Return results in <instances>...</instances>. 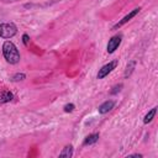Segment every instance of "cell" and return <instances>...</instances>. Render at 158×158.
Masks as SVG:
<instances>
[{
	"instance_id": "obj_1",
	"label": "cell",
	"mask_w": 158,
	"mask_h": 158,
	"mask_svg": "<svg viewBox=\"0 0 158 158\" xmlns=\"http://www.w3.org/2000/svg\"><path fill=\"white\" fill-rule=\"evenodd\" d=\"M2 54L5 59L10 64H16L20 62V53L16 48V46L11 41H5L2 44Z\"/></svg>"
},
{
	"instance_id": "obj_2",
	"label": "cell",
	"mask_w": 158,
	"mask_h": 158,
	"mask_svg": "<svg viewBox=\"0 0 158 158\" xmlns=\"http://www.w3.org/2000/svg\"><path fill=\"white\" fill-rule=\"evenodd\" d=\"M17 27L12 22H6L0 25V36L2 38H11L16 35Z\"/></svg>"
},
{
	"instance_id": "obj_3",
	"label": "cell",
	"mask_w": 158,
	"mask_h": 158,
	"mask_svg": "<svg viewBox=\"0 0 158 158\" xmlns=\"http://www.w3.org/2000/svg\"><path fill=\"white\" fill-rule=\"evenodd\" d=\"M117 65V60H112L107 64H105L104 67H101V69H99V73H98V79H102L105 78L109 73H111Z\"/></svg>"
},
{
	"instance_id": "obj_4",
	"label": "cell",
	"mask_w": 158,
	"mask_h": 158,
	"mask_svg": "<svg viewBox=\"0 0 158 158\" xmlns=\"http://www.w3.org/2000/svg\"><path fill=\"white\" fill-rule=\"evenodd\" d=\"M120 43H121V36H120V35L114 36V37L109 41V43H107V47H106L107 52H109V53H114V52L117 49V47L120 46Z\"/></svg>"
},
{
	"instance_id": "obj_5",
	"label": "cell",
	"mask_w": 158,
	"mask_h": 158,
	"mask_svg": "<svg viewBox=\"0 0 158 158\" xmlns=\"http://www.w3.org/2000/svg\"><path fill=\"white\" fill-rule=\"evenodd\" d=\"M139 10H141L139 7H137V9L132 10V11H131V12H130L128 15H126V16H125V17H123L122 20H120V21H118V22H117V23H116V25H115V26L112 27V30H117L118 27H121L122 25H125L126 22H128V21H130V20L132 19V17H135V16H136V15H137V14L139 12Z\"/></svg>"
},
{
	"instance_id": "obj_6",
	"label": "cell",
	"mask_w": 158,
	"mask_h": 158,
	"mask_svg": "<svg viewBox=\"0 0 158 158\" xmlns=\"http://www.w3.org/2000/svg\"><path fill=\"white\" fill-rule=\"evenodd\" d=\"M114 105H115V101L107 100V101H105L104 104H101V105L99 106V112H100V114H106V112H109V111L114 107Z\"/></svg>"
},
{
	"instance_id": "obj_7",
	"label": "cell",
	"mask_w": 158,
	"mask_h": 158,
	"mask_svg": "<svg viewBox=\"0 0 158 158\" xmlns=\"http://www.w3.org/2000/svg\"><path fill=\"white\" fill-rule=\"evenodd\" d=\"M12 98H14V95H12L10 91H7V90L1 91V93H0V104L9 102V101H11V100H12Z\"/></svg>"
},
{
	"instance_id": "obj_8",
	"label": "cell",
	"mask_w": 158,
	"mask_h": 158,
	"mask_svg": "<svg viewBox=\"0 0 158 158\" xmlns=\"http://www.w3.org/2000/svg\"><path fill=\"white\" fill-rule=\"evenodd\" d=\"M72 154H73V147L69 144V146H65L63 148V151L59 153V157H67V158H69V157H72Z\"/></svg>"
},
{
	"instance_id": "obj_9",
	"label": "cell",
	"mask_w": 158,
	"mask_h": 158,
	"mask_svg": "<svg viewBox=\"0 0 158 158\" xmlns=\"http://www.w3.org/2000/svg\"><path fill=\"white\" fill-rule=\"evenodd\" d=\"M98 138H99V135H98V133L89 135V136L84 139V144H85V146H88V144H93V143H95V142L98 141Z\"/></svg>"
},
{
	"instance_id": "obj_10",
	"label": "cell",
	"mask_w": 158,
	"mask_h": 158,
	"mask_svg": "<svg viewBox=\"0 0 158 158\" xmlns=\"http://www.w3.org/2000/svg\"><path fill=\"white\" fill-rule=\"evenodd\" d=\"M156 112H157V107H153L146 116H144V118H143V122L144 123H148V122H151L152 120H153V117H154V115H156Z\"/></svg>"
},
{
	"instance_id": "obj_11",
	"label": "cell",
	"mask_w": 158,
	"mask_h": 158,
	"mask_svg": "<svg viewBox=\"0 0 158 158\" xmlns=\"http://www.w3.org/2000/svg\"><path fill=\"white\" fill-rule=\"evenodd\" d=\"M135 65H136V63L132 60V62H130L128 64H127V67H126V72H125V77L127 78L128 75H131V73L133 72V68H135Z\"/></svg>"
},
{
	"instance_id": "obj_12",
	"label": "cell",
	"mask_w": 158,
	"mask_h": 158,
	"mask_svg": "<svg viewBox=\"0 0 158 158\" xmlns=\"http://www.w3.org/2000/svg\"><path fill=\"white\" fill-rule=\"evenodd\" d=\"M25 78H26L25 74H22V73H17V74H15V75L12 77V80H14V81H19V80H23Z\"/></svg>"
},
{
	"instance_id": "obj_13",
	"label": "cell",
	"mask_w": 158,
	"mask_h": 158,
	"mask_svg": "<svg viewBox=\"0 0 158 158\" xmlns=\"http://www.w3.org/2000/svg\"><path fill=\"white\" fill-rule=\"evenodd\" d=\"M74 107H75V106H74L73 104H67V105L64 106V111H65V112H72V111L74 110Z\"/></svg>"
},
{
	"instance_id": "obj_14",
	"label": "cell",
	"mask_w": 158,
	"mask_h": 158,
	"mask_svg": "<svg viewBox=\"0 0 158 158\" xmlns=\"http://www.w3.org/2000/svg\"><path fill=\"white\" fill-rule=\"evenodd\" d=\"M121 88H122V85H121V84H120V85H116V86L114 88V90L111 91V94H116L117 91H120V89H121Z\"/></svg>"
},
{
	"instance_id": "obj_15",
	"label": "cell",
	"mask_w": 158,
	"mask_h": 158,
	"mask_svg": "<svg viewBox=\"0 0 158 158\" xmlns=\"http://www.w3.org/2000/svg\"><path fill=\"white\" fill-rule=\"evenodd\" d=\"M22 38H23V43L27 46V44H28V36H27V35H23Z\"/></svg>"
}]
</instances>
